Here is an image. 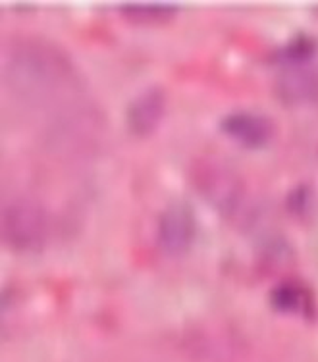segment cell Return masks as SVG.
Listing matches in <instances>:
<instances>
[{
    "label": "cell",
    "instance_id": "5",
    "mask_svg": "<svg viewBox=\"0 0 318 362\" xmlns=\"http://www.w3.org/2000/svg\"><path fill=\"white\" fill-rule=\"evenodd\" d=\"M222 129L228 133L232 139L245 146H263L268 143L274 126L266 116L255 112H234L224 118Z\"/></svg>",
    "mask_w": 318,
    "mask_h": 362
},
{
    "label": "cell",
    "instance_id": "2",
    "mask_svg": "<svg viewBox=\"0 0 318 362\" xmlns=\"http://www.w3.org/2000/svg\"><path fill=\"white\" fill-rule=\"evenodd\" d=\"M0 230L4 243L14 251H37L49 233V218L39 202L14 197L2 206Z\"/></svg>",
    "mask_w": 318,
    "mask_h": 362
},
{
    "label": "cell",
    "instance_id": "8",
    "mask_svg": "<svg viewBox=\"0 0 318 362\" xmlns=\"http://www.w3.org/2000/svg\"><path fill=\"white\" fill-rule=\"evenodd\" d=\"M122 14L127 20L137 23H159V21L170 20L178 6L168 2H125L120 6Z\"/></svg>",
    "mask_w": 318,
    "mask_h": 362
},
{
    "label": "cell",
    "instance_id": "7",
    "mask_svg": "<svg viewBox=\"0 0 318 362\" xmlns=\"http://www.w3.org/2000/svg\"><path fill=\"white\" fill-rule=\"evenodd\" d=\"M280 93L291 103L309 100L318 93V76L307 68L291 66L280 79Z\"/></svg>",
    "mask_w": 318,
    "mask_h": 362
},
{
    "label": "cell",
    "instance_id": "1",
    "mask_svg": "<svg viewBox=\"0 0 318 362\" xmlns=\"http://www.w3.org/2000/svg\"><path fill=\"white\" fill-rule=\"evenodd\" d=\"M4 79L31 105H42L76 90L77 71L58 45L39 37L16 39L4 54Z\"/></svg>",
    "mask_w": 318,
    "mask_h": 362
},
{
    "label": "cell",
    "instance_id": "6",
    "mask_svg": "<svg viewBox=\"0 0 318 362\" xmlns=\"http://www.w3.org/2000/svg\"><path fill=\"white\" fill-rule=\"evenodd\" d=\"M164 93L157 87L145 89L133 98V103L127 108V124L133 133L137 135H149L159 126L164 114Z\"/></svg>",
    "mask_w": 318,
    "mask_h": 362
},
{
    "label": "cell",
    "instance_id": "9",
    "mask_svg": "<svg viewBox=\"0 0 318 362\" xmlns=\"http://www.w3.org/2000/svg\"><path fill=\"white\" fill-rule=\"evenodd\" d=\"M272 300L274 305L280 310H285V313H301L305 310V305H307V295L299 286L295 284H282L278 286L272 293Z\"/></svg>",
    "mask_w": 318,
    "mask_h": 362
},
{
    "label": "cell",
    "instance_id": "3",
    "mask_svg": "<svg viewBox=\"0 0 318 362\" xmlns=\"http://www.w3.org/2000/svg\"><path fill=\"white\" fill-rule=\"evenodd\" d=\"M197 189L222 212H234L242 202L243 185L234 170L220 162H201L197 168Z\"/></svg>",
    "mask_w": 318,
    "mask_h": 362
},
{
    "label": "cell",
    "instance_id": "4",
    "mask_svg": "<svg viewBox=\"0 0 318 362\" xmlns=\"http://www.w3.org/2000/svg\"><path fill=\"white\" fill-rule=\"evenodd\" d=\"M193 209L186 202L168 204L159 220V243L168 255H181L195 237Z\"/></svg>",
    "mask_w": 318,
    "mask_h": 362
}]
</instances>
